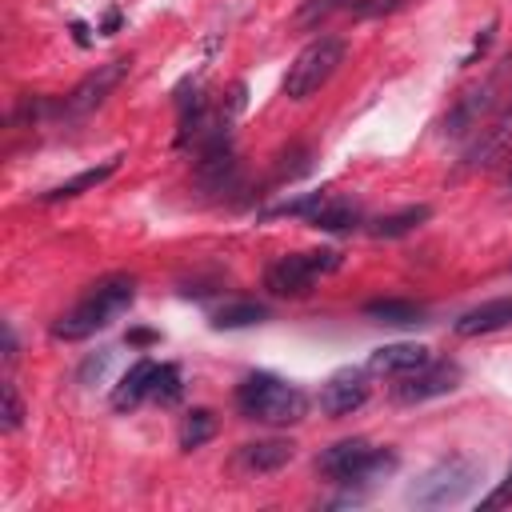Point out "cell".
<instances>
[{
    "label": "cell",
    "mask_w": 512,
    "mask_h": 512,
    "mask_svg": "<svg viewBox=\"0 0 512 512\" xmlns=\"http://www.w3.org/2000/svg\"><path fill=\"white\" fill-rule=\"evenodd\" d=\"M132 300H136V276L112 272V276L96 280V284L52 324V336H56V340H84V336L108 328L120 312H128Z\"/></svg>",
    "instance_id": "6da1fadb"
},
{
    "label": "cell",
    "mask_w": 512,
    "mask_h": 512,
    "mask_svg": "<svg viewBox=\"0 0 512 512\" xmlns=\"http://www.w3.org/2000/svg\"><path fill=\"white\" fill-rule=\"evenodd\" d=\"M236 408H240L244 420L296 424L308 412V396L296 384H288V380H280L272 372H252V376H244L236 384Z\"/></svg>",
    "instance_id": "7a4b0ae2"
},
{
    "label": "cell",
    "mask_w": 512,
    "mask_h": 512,
    "mask_svg": "<svg viewBox=\"0 0 512 512\" xmlns=\"http://www.w3.org/2000/svg\"><path fill=\"white\" fill-rule=\"evenodd\" d=\"M316 468L320 476H328L332 484H372V480H384L392 468H396V452L392 448H376L372 440L364 436H348V440H336L328 444L320 456H316Z\"/></svg>",
    "instance_id": "3957f363"
},
{
    "label": "cell",
    "mask_w": 512,
    "mask_h": 512,
    "mask_svg": "<svg viewBox=\"0 0 512 512\" xmlns=\"http://www.w3.org/2000/svg\"><path fill=\"white\" fill-rule=\"evenodd\" d=\"M484 468L468 456H444L436 460L424 476H416V484L408 488V504L416 508H448L460 504L476 484H480Z\"/></svg>",
    "instance_id": "277c9868"
},
{
    "label": "cell",
    "mask_w": 512,
    "mask_h": 512,
    "mask_svg": "<svg viewBox=\"0 0 512 512\" xmlns=\"http://www.w3.org/2000/svg\"><path fill=\"white\" fill-rule=\"evenodd\" d=\"M344 52H348V44L340 36H316V40H308L296 52V60L288 64V72H284V96L288 100H308L312 92H320L336 76V68L344 64Z\"/></svg>",
    "instance_id": "5b68a950"
},
{
    "label": "cell",
    "mask_w": 512,
    "mask_h": 512,
    "mask_svg": "<svg viewBox=\"0 0 512 512\" xmlns=\"http://www.w3.org/2000/svg\"><path fill=\"white\" fill-rule=\"evenodd\" d=\"M508 72H512V52L476 84V88H468L452 108H448V116L440 120V132L444 136H452V140H460V136H468L496 104H500V88H504V80H508Z\"/></svg>",
    "instance_id": "8992f818"
},
{
    "label": "cell",
    "mask_w": 512,
    "mask_h": 512,
    "mask_svg": "<svg viewBox=\"0 0 512 512\" xmlns=\"http://www.w3.org/2000/svg\"><path fill=\"white\" fill-rule=\"evenodd\" d=\"M336 268H340V252H332V248L292 252V256H280V260L268 268L264 284H268L272 296H308L312 284H316V276L336 272Z\"/></svg>",
    "instance_id": "52a82bcc"
},
{
    "label": "cell",
    "mask_w": 512,
    "mask_h": 512,
    "mask_svg": "<svg viewBox=\"0 0 512 512\" xmlns=\"http://www.w3.org/2000/svg\"><path fill=\"white\" fill-rule=\"evenodd\" d=\"M128 68H132V60H108V64H96L68 96H64V104H60V112L68 116V120H80V116H88V112H96L112 92H116V84L128 76Z\"/></svg>",
    "instance_id": "ba28073f"
},
{
    "label": "cell",
    "mask_w": 512,
    "mask_h": 512,
    "mask_svg": "<svg viewBox=\"0 0 512 512\" xmlns=\"http://www.w3.org/2000/svg\"><path fill=\"white\" fill-rule=\"evenodd\" d=\"M456 384H460V368H456L452 360H428V364L404 372V376L396 380L392 396H396L400 404H420V400H432V396L452 392Z\"/></svg>",
    "instance_id": "9c48e42d"
},
{
    "label": "cell",
    "mask_w": 512,
    "mask_h": 512,
    "mask_svg": "<svg viewBox=\"0 0 512 512\" xmlns=\"http://www.w3.org/2000/svg\"><path fill=\"white\" fill-rule=\"evenodd\" d=\"M512 148V92L504 96V104H500V112L480 128V140L468 148V156H464V168L468 172H476V168H488V164H496L504 152Z\"/></svg>",
    "instance_id": "30bf717a"
},
{
    "label": "cell",
    "mask_w": 512,
    "mask_h": 512,
    "mask_svg": "<svg viewBox=\"0 0 512 512\" xmlns=\"http://www.w3.org/2000/svg\"><path fill=\"white\" fill-rule=\"evenodd\" d=\"M364 400H368V372L364 368H340L320 388V412H328V416H348Z\"/></svg>",
    "instance_id": "8fae6325"
},
{
    "label": "cell",
    "mask_w": 512,
    "mask_h": 512,
    "mask_svg": "<svg viewBox=\"0 0 512 512\" xmlns=\"http://www.w3.org/2000/svg\"><path fill=\"white\" fill-rule=\"evenodd\" d=\"M428 348L424 344H412V340H396V344H384L368 356V372H380V376H404L420 364H428Z\"/></svg>",
    "instance_id": "7c38bea8"
},
{
    "label": "cell",
    "mask_w": 512,
    "mask_h": 512,
    "mask_svg": "<svg viewBox=\"0 0 512 512\" xmlns=\"http://www.w3.org/2000/svg\"><path fill=\"white\" fill-rule=\"evenodd\" d=\"M512 324V296H500V300H484L476 308H468L464 316H456L452 332L456 336H484V332H496Z\"/></svg>",
    "instance_id": "4fadbf2b"
},
{
    "label": "cell",
    "mask_w": 512,
    "mask_h": 512,
    "mask_svg": "<svg viewBox=\"0 0 512 512\" xmlns=\"http://www.w3.org/2000/svg\"><path fill=\"white\" fill-rule=\"evenodd\" d=\"M292 456H296V444H292V440H280V436L244 444V448L236 452L240 468H248V472H276V468H284Z\"/></svg>",
    "instance_id": "5bb4252c"
},
{
    "label": "cell",
    "mask_w": 512,
    "mask_h": 512,
    "mask_svg": "<svg viewBox=\"0 0 512 512\" xmlns=\"http://www.w3.org/2000/svg\"><path fill=\"white\" fill-rule=\"evenodd\" d=\"M156 360H136L124 376H120V384L112 388V408L116 412H124V408H136L144 396H152V380H156Z\"/></svg>",
    "instance_id": "9a60e30c"
},
{
    "label": "cell",
    "mask_w": 512,
    "mask_h": 512,
    "mask_svg": "<svg viewBox=\"0 0 512 512\" xmlns=\"http://www.w3.org/2000/svg\"><path fill=\"white\" fill-rule=\"evenodd\" d=\"M120 160H124V156H108L104 164H96V168H84V172H76L72 180H64V184L48 188L40 200H44V204H56V200H72V196H80V192H88V188L104 184V180H108V176L120 168Z\"/></svg>",
    "instance_id": "2e32d148"
},
{
    "label": "cell",
    "mask_w": 512,
    "mask_h": 512,
    "mask_svg": "<svg viewBox=\"0 0 512 512\" xmlns=\"http://www.w3.org/2000/svg\"><path fill=\"white\" fill-rule=\"evenodd\" d=\"M308 224L320 228V232H352V228L360 224V208H356L352 200H332V196H324V204L308 216Z\"/></svg>",
    "instance_id": "e0dca14e"
},
{
    "label": "cell",
    "mask_w": 512,
    "mask_h": 512,
    "mask_svg": "<svg viewBox=\"0 0 512 512\" xmlns=\"http://www.w3.org/2000/svg\"><path fill=\"white\" fill-rule=\"evenodd\" d=\"M428 216H432V208H428V204H408V208H400V212H388V216H380V220L372 224V236H380V240H396V236H408V232H412V228H420Z\"/></svg>",
    "instance_id": "ac0fdd59"
},
{
    "label": "cell",
    "mask_w": 512,
    "mask_h": 512,
    "mask_svg": "<svg viewBox=\"0 0 512 512\" xmlns=\"http://www.w3.org/2000/svg\"><path fill=\"white\" fill-rule=\"evenodd\" d=\"M364 316H372L376 324H396V328H404V324H424V308L420 304H412V300H368L364 304Z\"/></svg>",
    "instance_id": "d6986e66"
},
{
    "label": "cell",
    "mask_w": 512,
    "mask_h": 512,
    "mask_svg": "<svg viewBox=\"0 0 512 512\" xmlns=\"http://www.w3.org/2000/svg\"><path fill=\"white\" fill-rule=\"evenodd\" d=\"M216 436V416L208 412V408H192L188 416H184V424H180V448H200V444H208Z\"/></svg>",
    "instance_id": "ffe728a7"
},
{
    "label": "cell",
    "mask_w": 512,
    "mask_h": 512,
    "mask_svg": "<svg viewBox=\"0 0 512 512\" xmlns=\"http://www.w3.org/2000/svg\"><path fill=\"white\" fill-rule=\"evenodd\" d=\"M264 316H268L264 304H256V300H240V304H224V308L212 316V324H216V328H248V324H260Z\"/></svg>",
    "instance_id": "44dd1931"
},
{
    "label": "cell",
    "mask_w": 512,
    "mask_h": 512,
    "mask_svg": "<svg viewBox=\"0 0 512 512\" xmlns=\"http://www.w3.org/2000/svg\"><path fill=\"white\" fill-rule=\"evenodd\" d=\"M352 4H356V0H300L292 24H296V28H320L328 16H336V12L352 8Z\"/></svg>",
    "instance_id": "7402d4cb"
},
{
    "label": "cell",
    "mask_w": 512,
    "mask_h": 512,
    "mask_svg": "<svg viewBox=\"0 0 512 512\" xmlns=\"http://www.w3.org/2000/svg\"><path fill=\"white\" fill-rule=\"evenodd\" d=\"M180 392H184V384H180V368H176V364H160V368H156V380H152V400H160V404H176Z\"/></svg>",
    "instance_id": "603a6c76"
},
{
    "label": "cell",
    "mask_w": 512,
    "mask_h": 512,
    "mask_svg": "<svg viewBox=\"0 0 512 512\" xmlns=\"http://www.w3.org/2000/svg\"><path fill=\"white\" fill-rule=\"evenodd\" d=\"M320 204H324V192H308V196H296V200H284V204L268 208L264 220H272V216H300V220H308Z\"/></svg>",
    "instance_id": "cb8c5ba5"
},
{
    "label": "cell",
    "mask_w": 512,
    "mask_h": 512,
    "mask_svg": "<svg viewBox=\"0 0 512 512\" xmlns=\"http://www.w3.org/2000/svg\"><path fill=\"white\" fill-rule=\"evenodd\" d=\"M4 420H0V428L4 432H16L20 428V420H24V404H20V392H16V384L12 380H4Z\"/></svg>",
    "instance_id": "d4e9b609"
},
{
    "label": "cell",
    "mask_w": 512,
    "mask_h": 512,
    "mask_svg": "<svg viewBox=\"0 0 512 512\" xmlns=\"http://www.w3.org/2000/svg\"><path fill=\"white\" fill-rule=\"evenodd\" d=\"M404 0H356L348 12L352 16H360V20H368V16H384V12H396Z\"/></svg>",
    "instance_id": "484cf974"
},
{
    "label": "cell",
    "mask_w": 512,
    "mask_h": 512,
    "mask_svg": "<svg viewBox=\"0 0 512 512\" xmlns=\"http://www.w3.org/2000/svg\"><path fill=\"white\" fill-rule=\"evenodd\" d=\"M108 360H112V352H108V348H104L100 356H92V360H88V364L80 368V384H88L92 376H104V368H108Z\"/></svg>",
    "instance_id": "4316f807"
},
{
    "label": "cell",
    "mask_w": 512,
    "mask_h": 512,
    "mask_svg": "<svg viewBox=\"0 0 512 512\" xmlns=\"http://www.w3.org/2000/svg\"><path fill=\"white\" fill-rule=\"evenodd\" d=\"M492 36H496V20H492V24H488V28H484V32L476 36V44H472V52H468V56H464L460 64H476V56H484V48L492 44Z\"/></svg>",
    "instance_id": "83f0119b"
},
{
    "label": "cell",
    "mask_w": 512,
    "mask_h": 512,
    "mask_svg": "<svg viewBox=\"0 0 512 512\" xmlns=\"http://www.w3.org/2000/svg\"><path fill=\"white\" fill-rule=\"evenodd\" d=\"M500 504H512V476H508V484H500L492 496L480 500V508H500Z\"/></svg>",
    "instance_id": "f1b7e54d"
},
{
    "label": "cell",
    "mask_w": 512,
    "mask_h": 512,
    "mask_svg": "<svg viewBox=\"0 0 512 512\" xmlns=\"http://www.w3.org/2000/svg\"><path fill=\"white\" fill-rule=\"evenodd\" d=\"M4 360L8 364L16 360V336H12V328H4Z\"/></svg>",
    "instance_id": "f546056e"
},
{
    "label": "cell",
    "mask_w": 512,
    "mask_h": 512,
    "mask_svg": "<svg viewBox=\"0 0 512 512\" xmlns=\"http://www.w3.org/2000/svg\"><path fill=\"white\" fill-rule=\"evenodd\" d=\"M128 340H132V344H152V340H156V332H144V328H136Z\"/></svg>",
    "instance_id": "4dcf8cb0"
},
{
    "label": "cell",
    "mask_w": 512,
    "mask_h": 512,
    "mask_svg": "<svg viewBox=\"0 0 512 512\" xmlns=\"http://www.w3.org/2000/svg\"><path fill=\"white\" fill-rule=\"evenodd\" d=\"M116 28H120V12H108V16H104V32H108V36H112V32H116Z\"/></svg>",
    "instance_id": "1f68e13d"
},
{
    "label": "cell",
    "mask_w": 512,
    "mask_h": 512,
    "mask_svg": "<svg viewBox=\"0 0 512 512\" xmlns=\"http://www.w3.org/2000/svg\"><path fill=\"white\" fill-rule=\"evenodd\" d=\"M508 476H512V468H508Z\"/></svg>",
    "instance_id": "d6a6232c"
}]
</instances>
